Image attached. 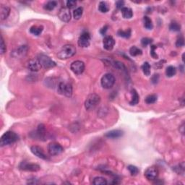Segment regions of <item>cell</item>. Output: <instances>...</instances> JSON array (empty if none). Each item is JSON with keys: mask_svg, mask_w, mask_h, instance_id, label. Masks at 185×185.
Instances as JSON below:
<instances>
[{"mask_svg": "<svg viewBox=\"0 0 185 185\" xmlns=\"http://www.w3.org/2000/svg\"><path fill=\"white\" fill-rule=\"evenodd\" d=\"M159 79V75H154L152 77V83H157Z\"/></svg>", "mask_w": 185, "mask_h": 185, "instance_id": "obj_42", "label": "cell"}, {"mask_svg": "<svg viewBox=\"0 0 185 185\" xmlns=\"http://www.w3.org/2000/svg\"><path fill=\"white\" fill-rule=\"evenodd\" d=\"M107 30H108V25H105V26L103 27V28H101V31H100V33H101L102 35H105L106 32L107 31Z\"/></svg>", "mask_w": 185, "mask_h": 185, "instance_id": "obj_43", "label": "cell"}, {"mask_svg": "<svg viewBox=\"0 0 185 185\" xmlns=\"http://www.w3.org/2000/svg\"><path fill=\"white\" fill-rule=\"evenodd\" d=\"M130 54L132 57H136V56L141 55L142 54V50L136 46H132L130 49Z\"/></svg>", "mask_w": 185, "mask_h": 185, "instance_id": "obj_28", "label": "cell"}, {"mask_svg": "<svg viewBox=\"0 0 185 185\" xmlns=\"http://www.w3.org/2000/svg\"><path fill=\"white\" fill-rule=\"evenodd\" d=\"M76 54V48L72 44H67L62 46L57 57L60 60H67Z\"/></svg>", "mask_w": 185, "mask_h": 185, "instance_id": "obj_1", "label": "cell"}, {"mask_svg": "<svg viewBox=\"0 0 185 185\" xmlns=\"http://www.w3.org/2000/svg\"><path fill=\"white\" fill-rule=\"evenodd\" d=\"M43 26H37V25H33L30 28V33H32L34 36H39L43 31Z\"/></svg>", "mask_w": 185, "mask_h": 185, "instance_id": "obj_21", "label": "cell"}, {"mask_svg": "<svg viewBox=\"0 0 185 185\" xmlns=\"http://www.w3.org/2000/svg\"><path fill=\"white\" fill-rule=\"evenodd\" d=\"M169 29L171 31H179L181 30V25L178 22L174 21V22H171V23L170 24Z\"/></svg>", "mask_w": 185, "mask_h": 185, "instance_id": "obj_31", "label": "cell"}, {"mask_svg": "<svg viewBox=\"0 0 185 185\" xmlns=\"http://www.w3.org/2000/svg\"><path fill=\"white\" fill-rule=\"evenodd\" d=\"M158 176V170L155 166H151L145 170V177L149 181H153L156 179Z\"/></svg>", "mask_w": 185, "mask_h": 185, "instance_id": "obj_10", "label": "cell"}, {"mask_svg": "<svg viewBox=\"0 0 185 185\" xmlns=\"http://www.w3.org/2000/svg\"><path fill=\"white\" fill-rule=\"evenodd\" d=\"M101 101V97L95 93L90 94L85 101V107L87 110L94 109Z\"/></svg>", "mask_w": 185, "mask_h": 185, "instance_id": "obj_3", "label": "cell"}, {"mask_svg": "<svg viewBox=\"0 0 185 185\" xmlns=\"http://www.w3.org/2000/svg\"><path fill=\"white\" fill-rule=\"evenodd\" d=\"M177 73V69L174 66H169L166 69V75L169 77H171L176 75Z\"/></svg>", "mask_w": 185, "mask_h": 185, "instance_id": "obj_26", "label": "cell"}, {"mask_svg": "<svg viewBox=\"0 0 185 185\" xmlns=\"http://www.w3.org/2000/svg\"><path fill=\"white\" fill-rule=\"evenodd\" d=\"M83 7H80L75 9L73 12V17L75 20H79L83 15Z\"/></svg>", "mask_w": 185, "mask_h": 185, "instance_id": "obj_30", "label": "cell"}, {"mask_svg": "<svg viewBox=\"0 0 185 185\" xmlns=\"http://www.w3.org/2000/svg\"><path fill=\"white\" fill-rule=\"evenodd\" d=\"M112 64L114 65V67L115 68H116V69H120V70H125L126 69V67L125 66H124V64L119 61L114 62V63Z\"/></svg>", "mask_w": 185, "mask_h": 185, "instance_id": "obj_35", "label": "cell"}, {"mask_svg": "<svg viewBox=\"0 0 185 185\" xmlns=\"http://www.w3.org/2000/svg\"><path fill=\"white\" fill-rule=\"evenodd\" d=\"M19 139L18 135L15 133L14 132L8 131L6 132L1 137V140H0V145L1 146H5V145H12V144L15 143Z\"/></svg>", "mask_w": 185, "mask_h": 185, "instance_id": "obj_2", "label": "cell"}, {"mask_svg": "<svg viewBox=\"0 0 185 185\" xmlns=\"http://www.w3.org/2000/svg\"><path fill=\"white\" fill-rule=\"evenodd\" d=\"M124 1H117L116 2V7H117V9H122V7H124Z\"/></svg>", "mask_w": 185, "mask_h": 185, "instance_id": "obj_41", "label": "cell"}, {"mask_svg": "<svg viewBox=\"0 0 185 185\" xmlns=\"http://www.w3.org/2000/svg\"><path fill=\"white\" fill-rule=\"evenodd\" d=\"M157 101V96L156 95H150L145 98V103L148 104H154Z\"/></svg>", "mask_w": 185, "mask_h": 185, "instance_id": "obj_33", "label": "cell"}, {"mask_svg": "<svg viewBox=\"0 0 185 185\" xmlns=\"http://www.w3.org/2000/svg\"><path fill=\"white\" fill-rule=\"evenodd\" d=\"M71 70L76 75H80L85 70V64L81 61H75L71 64Z\"/></svg>", "mask_w": 185, "mask_h": 185, "instance_id": "obj_9", "label": "cell"}, {"mask_svg": "<svg viewBox=\"0 0 185 185\" xmlns=\"http://www.w3.org/2000/svg\"><path fill=\"white\" fill-rule=\"evenodd\" d=\"M131 29L129 28L128 30H126V31H123V30H119L117 32L118 36H120V37L125 38V39H129V38L131 36Z\"/></svg>", "mask_w": 185, "mask_h": 185, "instance_id": "obj_24", "label": "cell"}, {"mask_svg": "<svg viewBox=\"0 0 185 185\" xmlns=\"http://www.w3.org/2000/svg\"><path fill=\"white\" fill-rule=\"evenodd\" d=\"M77 1H67V7L68 9H73L76 6Z\"/></svg>", "mask_w": 185, "mask_h": 185, "instance_id": "obj_40", "label": "cell"}, {"mask_svg": "<svg viewBox=\"0 0 185 185\" xmlns=\"http://www.w3.org/2000/svg\"><path fill=\"white\" fill-rule=\"evenodd\" d=\"M58 17L62 21L64 22H68L71 19V13L69 9L67 7H62L60 10Z\"/></svg>", "mask_w": 185, "mask_h": 185, "instance_id": "obj_11", "label": "cell"}, {"mask_svg": "<svg viewBox=\"0 0 185 185\" xmlns=\"http://www.w3.org/2000/svg\"><path fill=\"white\" fill-rule=\"evenodd\" d=\"M0 13H1V20H4L7 19L10 13V7H7V6L6 5H1V8H0Z\"/></svg>", "mask_w": 185, "mask_h": 185, "instance_id": "obj_18", "label": "cell"}, {"mask_svg": "<svg viewBox=\"0 0 185 185\" xmlns=\"http://www.w3.org/2000/svg\"><path fill=\"white\" fill-rule=\"evenodd\" d=\"M115 44V41L114 38L111 36H106L103 41V46L104 48L107 51H111L113 49Z\"/></svg>", "mask_w": 185, "mask_h": 185, "instance_id": "obj_15", "label": "cell"}, {"mask_svg": "<svg viewBox=\"0 0 185 185\" xmlns=\"http://www.w3.org/2000/svg\"><path fill=\"white\" fill-rule=\"evenodd\" d=\"M132 100L130 102V104L132 106H135L139 103V97L138 94H137V91H136L135 89H133V90H132Z\"/></svg>", "mask_w": 185, "mask_h": 185, "instance_id": "obj_22", "label": "cell"}, {"mask_svg": "<svg viewBox=\"0 0 185 185\" xmlns=\"http://www.w3.org/2000/svg\"><path fill=\"white\" fill-rule=\"evenodd\" d=\"M123 134L124 132L123 131H122V130H114L106 133L105 137H108V138H110V139H116V138H119V137H122V136L123 135Z\"/></svg>", "mask_w": 185, "mask_h": 185, "instance_id": "obj_17", "label": "cell"}, {"mask_svg": "<svg viewBox=\"0 0 185 185\" xmlns=\"http://www.w3.org/2000/svg\"><path fill=\"white\" fill-rule=\"evenodd\" d=\"M121 12H122V16L124 18L126 19H130V18H132L133 16V12L132 10V9L129 8V7H124L121 9Z\"/></svg>", "mask_w": 185, "mask_h": 185, "instance_id": "obj_19", "label": "cell"}, {"mask_svg": "<svg viewBox=\"0 0 185 185\" xmlns=\"http://www.w3.org/2000/svg\"><path fill=\"white\" fill-rule=\"evenodd\" d=\"M101 85L105 89H110L115 83V77L112 74H105L101 78Z\"/></svg>", "mask_w": 185, "mask_h": 185, "instance_id": "obj_4", "label": "cell"}, {"mask_svg": "<svg viewBox=\"0 0 185 185\" xmlns=\"http://www.w3.org/2000/svg\"><path fill=\"white\" fill-rule=\"evenodd\" d=\"M184 39L182 36L179 38L177 40V42H176V46L177 47H182L184 46Z\"/></svg>", "mask_w": 185, "mask_h": 185, "instance_id": "obj_37", "label": "cell"}, {"mask_svg": "<svg viewBox=\"0 0 185 185\" xmlns=\"http://www.w3.org/2000/svg\"><path fill=\"white\" fill-rule=\"evenodd\" d=\"M98 10L102 13H107L109 11V7L107 6V3L104 2V1H101L99 3V6H98Z\"/></svg>", "mask_w": 185, "mask_h": 185, "instance_id": "obj_32", "label": "cell"}, {"mask_svg": "<svg viewBox=\"0 0 185 185\" xmlns=\"http://www.w3.org/2000/svg\"><path fill=\"white\" fill-rule=\"evenodd\" d=\"M20 169L27 171H38L41 169L40 166L36 163H28L25 162H22L20 165Z\"/></svg>", "mask_w": 185, "mask_h": 185, "instance_id": "obj_12", "label": "cell"}, {"mask_svg": "<svg viewBox=\"0 0 185 185\" xmlns=\"http://www.w3.org/2000/svg\"><path fill=\"white\" fill-rule=\"evenodd\" d=\"M153 42V40L151 39H149V38H143L141 40V43L143 46H147L148 45L151 44Z\"/></svg>", "mask_w": 185, "mask_h": 185, "instance_id": "obj_36", "label": "cell"}, {"mask_svg": "<svg viewBox=\"0 0 185 185\" xmlns=\"http://www.w3.org/2000/svg\"><path fill=\"white\" fill-rule=\"evenodd\" d=\"M7 50V48H6V45L4 43V39H3L2 36H1V45H0V51H1V54H3Z\"/></svg>", "mask_w": 185, "mask_h": 185, "instance_id": "obj_38", "label": "cell"}, {"mask_svg": "<svg viewBox=\"0 0 185 185\" xmlns=\"http://www.w3.org/2000/svg\"><path fill=\"white\" fill-rule=\"evenodd\" d=\"M31 151L35 156H37L39 158L43 159V160H48V157L45 154L44 151L41 147L36 146V145L32 146L31 148Z\"/></svg>", "mask_w": 185, "mask_h": 185, "instance_id": "obj_13", "label": "cell"}, {"mask_svg": "<svg viewBox=\"0 0 185 185\" xmlns=\"http://www.w3.org/2000/svg\"><path fill=\"white\" fill-rule=\"evenodd\" d=\"M37 59L40 62L42 67L45 68V69H48V68L54 67L56 66L55 62L53 61L52 60H51L50 57L45 55V54H39Z\"/></svg>", "mask_w": 185, "mask_h": 185, "instance_id": "obj_5", "label": "cell"}, {"mask_svg": "<svg viewBox=\"0 0 185 185\" xmlns=\"http://www.w3.org/2000/svg\"><path fill=\"white\" fill-rule=\"evenodd\" d=\"M90 36L88 32H83L80 36L79 37L78 43L79 46L82 47V48H87L90 45Z\"/></svg>", "mask_w": 185, "mask_h": 185, "instance_id": "obj_8", "label": "cell"}, {"mask_svg": "<svg viewBox=\"0 0 185 185\" xmlns=\"http://www.w3.org/2000/svg\"><path fill=\"white\" fill-rule=\"evenodd\" d=\"M28 51V47L27 46H20L13 52V57L15 58H22L25 57Z\"/></svg>", "mask_w": 185, "mask_h": 185, "instance_id": "obj_16", "label": "cell"}, {"mask_svg": "<svg viewBox=\"0 0 185 185\" xmlns=\"http://www.w3.org/2000/svg\"><path fill=\"white\" fill-rule=\"evenodd\" d=\"M127 169L130 171V174H131V175H132V176L137 175V174L139 173L138 168L136 167V166H133V165H130V166H128Z\"/></svg>", "mask_w": 185, "mask_h": 185, "instance_id": "obj_34", "label": "cell"}, {"mask_svg": "<svg viewBox=\"0 0 185 185\" xmlns=\"http://www.w3.org/2000/svg\"><path fill=\"white\" fill-rule=\"evenodd\" d=\"M107 183L108 182H107V179L101 177H97L94 178L93 181H92V184L95 185H106L107 184Z\"/></svg>", "mask_w": 185, "mask_h": 185, "instance_id": "obj_25", "label": "cell"}, {"mask_svg": "<svg viewBox=\"0 0 185 185\" xmlns=\"http://www.w3.org/2000/svg\"><path fill=\"white\" fill-rule=\"evenodd\" d=\"M144 20V26L146 29L148 30H151L153 28V25L152 20L150 18H148V16H145L143 18Z\"/></svg>", "mask_w": 185, "mask_h": 185, "instance_id": "obj_23", "label": "cell"}, {"mask_svg": "<svg viewBox=\"0 0 185 185\" xmlns=\"http://www.w3.org/2000/svg\"><path fill=\"white\" fill-rule=\"evenodd\" d=\"M156 46H154V45H152V46H151V55L153 59L158 58V56L156 54Z\"/></svg>", "mask_w": 185, "mask_h": 185, "instance_id": "obj_39", "label": "cell"}, {"mask_svg": "<svg viewBox=\"0 0 185 185\" xmlns=\"http://www.w3.org/2000/svg\"><path fill=\"white\" fill-rule=\"evenodd\" d=\"M45 132H46V129H45V126L43 124H40V125L38 127V130H36V132H35L36 137L40 139L44 137Z\"/></svg>", "mask_w": 185, "mask_h": 185, "instance_id": "obj_20", "label": "cell"}, {"mask_svg": "<svg viewBox=\"0 0 185 185\" xmlns=\"http://www.w3.org/2000/svg\"><path fill=\"white\" fill-rule=\"evenodd\" d=\"M57 5V2L56 1H49L45 4L44 5V9L48 11H51V10H54Z\"/></svg>", "mask_w": 185, "mask_h": 185, "instance_id": "obj_29", "label": "cell"}, {"mask_svg": "<svg viewBox=\"0 0 185 185\" xmlns=\"http://www.w3.org/2000/svg\"><path fill=\"white\" fill-rule=\"evenodd\" d=\"M57 91L61 95L67 97H70L72 95V87L69 83H60L58 85Z\"/></svg>", "mask_w": 185, "mask_h": 185, "instance_id": "obj_6", "label": "cell"}, {"mask_svg": "<svg viewBox=\"0 0 185 185\" xmlns=\"http://www.w3.org/2000/svg\"><path fill=\"white\" fill-rule=\"evenodd\" d=\"M64 151L63 147L57 142H51L48 145V152L51 156H57Z\"/></svg>", "mask_w": 185, "mask_h": 185, "instance_id": "obj_7", "label": "cell"}, {"mask_svg": "<svg viewBox=\"0 0 185 185\" xmlns=\"http://www.w3.org/2000/svg\"><path fill=\"white\" fill-rule=\"evenodd\" d=\"M142 69L143 73L146 76H149L151 75V65L148 62H144L143 64L142 65Z\"/></svg>", "mask_w": 185, "mask_h": 185, "instance_id": "obj_27", "label": "cell"}, {"mask_svg": "<svg viewBox=\"0 0 185 185\" xmlns=\"http://www.w3.org/2000/svg\"><path fill=\"white\" fill-rule=\"evenodd\" d=\"M28 69L29 70L32 71V72H38V71L40 70L41 69V65L40 62L39 61L38 59H33L31 60L29 62H28Z\"/></svg>", "mask_w": 185, "mask_h": 185, "instance_id": "obj_14", "label": "cell"}]
</instances>
